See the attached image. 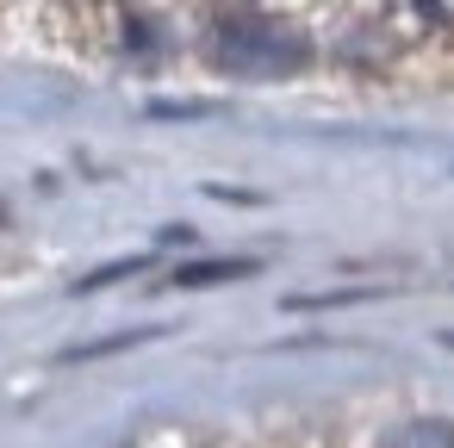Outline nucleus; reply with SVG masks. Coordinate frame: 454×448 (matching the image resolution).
<instances>
[{"label":"nucleus","instance_id":"obj_3","mask_svg":"<svg viewBox=\"0 0 454 448\" xmlns=\"http://www.w3.org/2000/svg\"><path fill=\"white\" fill-rule=\"evenodd\" d=\"M423 20H454V0H417Z\"/></svg>","mask_w":454,"mask_h":448},{"label":"nucleus","instance_id":"obj_2","mask_svg":"<svg viewBox=\"0 0 454 448\" xmlns=\"http://www.w3.org/2000/svg\"><path fill=\"white\" fill-rule=\"evenodd\" d=\"M392 448H454V429L448 423H411L392 436Z\"/></svg>","mask_w":454,"mask_h":448},{"label":"nucleus","instance_id":"obj_1","mask_svg":"<svg viewBox=\"0 0 454 448\" xmlns=\"http://www.w3.org/2000/svg\"><path fill=\"white\" fill-rule=\"evenodd\" d=\"M218 57H224L231 69H286V63H299V51L280 44V38L262 32V26H231V32L218 38Z\"/></svg>","mask_w":454,"mask_h":448}]
</instances>
